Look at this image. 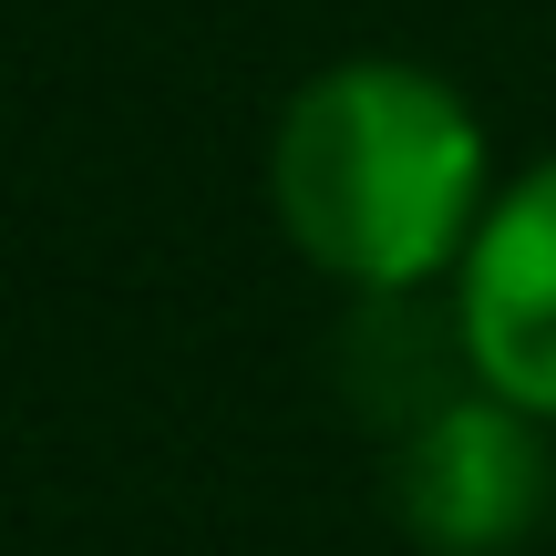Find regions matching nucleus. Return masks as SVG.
I'll return each mask as SVG.
<instances>
[{
    "mask_svg": "<svg viewBox=\"0 0 556 556\" xmlns=\"http://www.w3.org/2000/svg\"><path fill=\"white\" fill-rule=\"evenodd\" d=\"M268 197L309 268L361 299H413L464 268L484 227V135L454 83L413 62H340L278 114Z\"/></svg>",
    "mask_w": 556,
    "mask_h": 556,
    "instance_id": "1",
    "label": "nucleus"
},
{
    "mask_svg": "<svg viewBox=\"0 0 556 556\" xmlns=\"http://www.w3.org/2000/svg\"><path fill=\"white\" fill-rule=\"evenodd\" d=\"M546 422L516 413V402H495L475 381V392H454L433 422H413L392 454V495H402V526H413L433 556H505L536 536L546 516Z\"/></svg>",
    "mask_w": 556,
    "mask_h": 556,
    "instance_id": "2",
    "label": "nucleus"
},
{
    "mask_svg": "<svg viewBox=\"0 0 556 556\" xmlns=\"http://www.w3.org/2000/svg\"><path fill=\"white\" fill-rule=\"evenodd\" d=\"M454 319L484 392L556 422V165H536L526 186L484 206L475 248L454 268Z\"/></svg>",
    "mask_w": 556,
    "mask_h": 556,
    "instance_id": "3",
    "label": "nucleus"
}]
</instances>
